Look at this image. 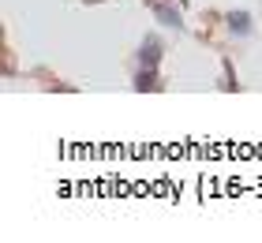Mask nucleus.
<instances>
[{"label": "nucleus", "instance_id": "nucleus-3", "mask_svg": "<svg viewBox=\"0 0 262 243\" xmlns=\"http://www.w3.org/2000/svg\"><path fill=\"white\" fill-rule=\"evenodd\" d=\"M158 19L165 23V27H180V19H176L172 11H165V8H158Z\"/></svg>", "mask_w": 262, "mask_h": 243}, {"label": "nucleus", "instance_id": "nucleus-2", "mask_svg": "<svg viewBox=\"0 0 262 243\" xmlns=\"http://www.w3.org/2000/svg\"><path fill=\"white\" fill-rule=\"evenodd\" d=\"M142 60H150V64H154V60H158V41H146V45H142Z\"/></svg>", "mask_w": 262, "mask_h": 243}, {"label": "nucleus", "instance_id": "nucleus-1", "mask_svg": "<svg viewBox=\"0 0 262 243\" xmlns=\"http://www.w3.org/2000/svg\"><path fill=\"white\" fill-rule=\"evenodd\" d=\"M229 30L232 34H247L251 30V15H247V11H232L229 15Z\"/></svg>", "mask_w": 262, "mask_h": 243}]
</instances>
